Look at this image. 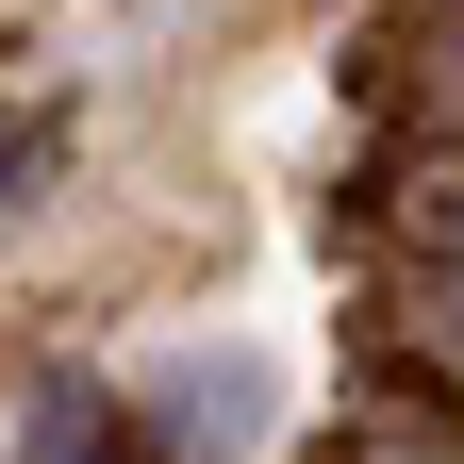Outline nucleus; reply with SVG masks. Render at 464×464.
I'll return each instance as SVG.
<instances>
[{
  "label": "nucleus",
  "mask_w": 464,
  "mask_h": 464,
  "mask_svg": "<svg viewBox=\"0 0 464 464\" xmlns=\"http://www.w3.org/2000/svg\"><path fill=\"white\" fill-rule=\"evenodd\" d=\"M17 464H166L150 448V415L116 382H83V365H50L34 398H17Z\"/></svg>",
  "instance_id": "1"
},
{
  "label": "nucleus",
  "mask_w": 464,
  "mask_h": 464,
  "mask_svg": "<svg viewBox=\"0 0 464 464\" xmlns=\"http://www.w3.org/2000/svg\"><path fill=\"white\" fill-rule=\"evenodd\" d=\"M398 199H415L431 249H464V150H448V166H415V183H348V216H398Z\"/></svg>",
  "instance_id": "2"
},
{
  "label": "nucleus",
  "mask_w": 464,
  "mask_h": 464,
  "mask_svg": "<svg viewBox=\"0 0 464 464\" xmlns=\"http://www.w3.org/2000/svg\"><path fill=\"white\" fill-rule=\"evenodd\" d=\"M50 150H67V116H0V216L50 183Z\"/></svg>",
  "instance_id": "3"
},
{
  "label": "nucleus",
  "mask_w": 464,
  "mask_h": 464,
  "mask_svg": "<svg viewBox=\"0 0 464 464\" xmlns=\"http://www.w3.org/2000/svg\"><path fill=\"white\" fill-rule=\"evenodd\" d=\"M431 133H448V150H464V50H448V83H431Z\"/></svg>",
  "instance_id": "4"
}]
</instances>
